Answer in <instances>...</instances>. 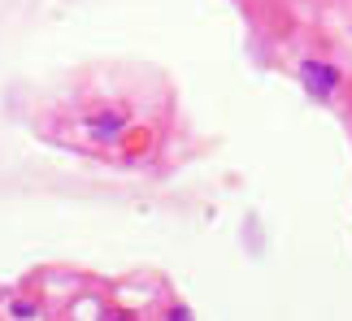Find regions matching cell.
<instances>
[{"label":"cell","mask_w":352,"mask_h":321,"mask_svg":"<svg viewBox=\"0 0 352 321\" xmlns=\"http://www.w3.org/2000/svg\"><path fill=\"white\" fill-rule=\"evenodd\" d=\"M300 74H305V87H309V91H318V96H327V91H335V87H340V74H335L331 65H318V61H309Z\"/></svg>","instance_id":"obj_1"}]
</instances>
